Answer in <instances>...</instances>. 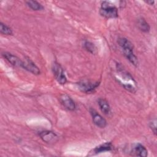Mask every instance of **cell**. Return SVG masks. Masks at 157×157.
Masks as SVG:
<instances>
[{
    "instance_id": "cell-1",
    "label": "cell",
    "mask_w": 157,
    "mask_h": 157,
    "mask_svg": "<svg viewBox=\"0 0 157 157\" xmlns=\"http://www.w3.org/2000/svg\"><path fill=\"white\" fill-rule=\"evenodd\" d=\"M99 13L106 18H115L118 16V10L115 6L109 1H103L101 3Z\"/></svg>"
},
{
    "instance_id": "cell-2",
    "label": "cell",
    "mask_w": 157,
    "mask_h": 157,
    "mask_svg": "<svg viewBox=\"0 0 157 157\" xmlns=\"http://www.w3.org/2000/svg\"><path fill=\"white\" fill-rule=\"evenodd\" d=\"M52 69L56 81L61 85H64L67 82V78L61 66L55 61L52 64Z\"/></svg>"
},
{
    "instance_id": "cell-3",
    "label": "cell",
    "mask_w": 157,
    "mask_h": 157,
    "mask_svg": "<svg viewBox=\"0 0 157 157\" xmlns=\"http://www.w3.org/2000/svg\"><path fill=\"white\" fill-rule=\"evenodd\" d=\"M21 67L34 75H39L40 74V71L39 68L28 57H26L25 59L22 61Z\"/></svg>"
},
{
    "instance_id": "cell-4",
    "label": "cell",
    "mask_w": 157,
    "mask_h": 157,
    "mask_svg": "<svg viewBox=\"0 0 157 157\" xmlns=\"http://www.w3.org/2000/svg\"><path fill=\"white\" fill-rule=\"evenodd\" d=\"M90 112L92 116L93 123L100 128H104L107 126V121L105 118L98 113L94 109L91 108Z\"/></svg>"
},
{
    "instance_id": "cell-5",
    "label": "cell",
    "mask_w": 157,
    "mask_h": 157,
    "mask_svg": "<svg viewBox=\"0 0 157 157\" xmlns=\"http://www.w3.org/2000/svg\"><path fill=\"white\" fill-rule=\"evenodd\" d=\"M99 82H91L88 81H82L78 83V87L80 90L85 93H91L94 91L95 89L99 85Z\"/></svg>"
},
{
    "instance_id": "cell-6",
    "label": "cell",
    "mask_w": 157,
    "mask_h": 157,
    "mask_svg": "<svg viewBox=\"0 0 157 157\" xmlns=\"http://www.w3.org/2000/svg\"><path fill=\"white\" fill-rule=\"evenodd\" d=\"M59 101L62 105L67 110L73 111L75 109V103L73 99L67 94H62L59 96Z\"/></svg>"
},
{
    "instance_id": "cell-7",
    "label": "cell",
    "mask_w": 157,
    "mask_h": 157,
    "mask_svg": "<svg viewBox=\"0 0 157 157\" xmlns=\"http://www.w3.org/2000/svg\"><path fill=\"white\" fill-rule=\"evenodd\" d=\"M123 50V53L124 56L134 66H137L139 61L138 59L136 56L134 55L133 49L134 47H124L121 48Z\"/></svg>"
},
{
    "instance_id": "cell-8",
    "label": "cell",
    "mask_w": 157,
    "mask_h": 157,
    "mask_svg": "<svg viewBox=\"0 0 157 157\" xmlns=\"http://www.w3.org/2000/svg\"><path fill=\"white\" fill-rule=\"evenodd\" d=\"M41 139L46 143H53L56 141L58 136L51 131H44L39 134Z\"/></svg>"
},
{
    "instance_id": "cell-9",
    "label": "cell",
    "mask_w": 157,
    "mask_h": 157,
    "mask_svg": "<svg viewBox=\"0 0 157 157\" xmlns=\"http://www.w3.org/2000/svg\"><path fill=\"white\" fill-rule=\"evenodd\" d=\"M2 56L11 64L15 66H18L21 67L22 65V60H21L17 56L13 55L11 53L4 52L2 53Z\"/></svg>"
},
{
    "instance_id": "cell-10",
    "label": "cell",
    "mask_w": 157,
    "mask_h": 157,
    "mask_svg": "<svg viewBox=\"0 0 157 157\" xmlns=\"http://www.w3.org/2000/svg\"><path fill=\"white\" fill-rule=\"evenodd\" d=\"M99 107L102 113L108 115L110 113V107L107 100L103 98H99L98 101Z\"/></svg>"
},
{
    "instance_id": "cell-11",
    "label": "cell",
    "mask_w": 157,
    "mask_h": 157,
    "mask_svg": "<svg viewBox=\"0 0 157 157\" xmlns=\"http://www.w3.org/2000/svg\"><path fill=\"white\" fill-rule=\"evenodd\" d=\"M137 26L138 28L142 32L148 33L150 31V26L147 21L142 17H140L137 20Z\"/></svg>"
},
{
    "instance_id": "cell-12",
    "label": "cell",
    "mask_w": 157,
    "mask_h": 157,
    "mask_svg": "<svg viewBox=\"0 0 157 157\" xmlns=\"http://www.w3.org/2000/svg\"><path fill=\"white\" fill-rule=\"evenodd\" d=\"M112 149V145L110 142H106L104 143V144H101L99 145L98 147H96L93 150V155L94 154H98L101 152L104 151H110Z\"/></svg>"
},
{
    "instance_id": "cell-13",
    "label": "cell",
    "mask_w": 157,
    "mask_h": 157,
    "mask_svg": "<svg viewBox=\"0 0 157 157\" xmlns=\"http://www.w3.org/2000/svg\"><path fill=\"white\" fill-rule=\"evenodd\" d=\"M134 151L136 155L140 157H146L148 155V151L146 148L141 144H137L134 148Z\"/></svg>"
},
{
    "instance_id": "cell-14",
    "label": "cell",
    "mask_w": 157,
    "mask_h": 157,
    "mask_svg": "<svg viewBox=\"0 0 157 157\" xmlns=\"http://www.w3.org/2000/svg\"><path fill=\"white\" fill-rule=\"evenodd\" d=\"M27 6L33 10H42L44 9L43 6L36 1H27L25 2Z\"/></svg>"
},
{
    "instance_id": "cell-15",
    "label": "cell",
    "mask_w": 157,
    "mask_h": 157,
    "mask_svg": "<svg viewBox=\"0 0 157 157\" xmlns=\"http://www.w3.org/2000/svg\"><path fill=\"white\" fill-rule=\"evenodd\" d=\"M83 48L88 51V52L92 53V54H95L97 52V49L94 44L90 41L88 40H85L83 44Z\"/></svg>"
},
{
    "instance_id": "cell-16",
    "label": "cell",
    "mask_w": 157,
    "mask_h": 157,
    "mask_svg": "<svg viewBox=\"0 0 157 157\" xmlns=\"http://www.w3.org/2000/svg\"><path fill=\"white\" fill-rule=\"evenodd\" d=\"M0 32L4 35H12L13 31L10 27L2 22H0Z\"/></svg>"
},
{
    "instance_id": "cell-17",
    "label": "cell",
    "mask_w": 157,
    "mask_h": 157,
    "mask_svg": "<svg viewBox=\"0 0 157 157\" xmlns=\"http://www.w3.org/2000/svg\"><path fill=\"white\" fill-rule=\"evenodd\" d=\"M149 126L151 128V129L152 130V131L153 132L154 134L156 135V120L151 121L149 124Z\"/></svg>"
},
{
    "instance_id": "cell-18",
    "label": "cell",
    "mask_w": 157,
    "mask_h": 157,
    "mask_svg": "<svg viewBox=\"0 0 157 157\" xmlns=\"http://www.w3.org/2000/svg\"><path fill=\"white\" fill-rule=\"evenodd\" d=\"M145 2H146L147 4H149V5H150V6H152V5H153V4H154L155 1H154L151 0V1H145Z\"/></svg>"
}]
</instances>
